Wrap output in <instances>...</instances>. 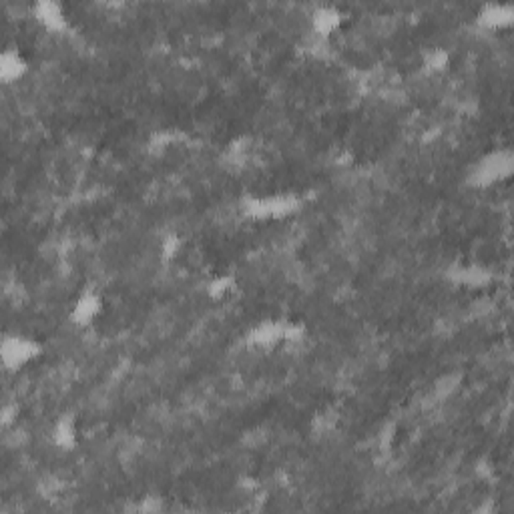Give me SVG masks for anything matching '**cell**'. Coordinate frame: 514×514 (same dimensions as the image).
<instances>
[{
  "instance_id": "cell-1",
  "label": "cell",
  "mask_w": 514,
  "mask_h": 514,
  "mask_svg": "<svg viewBox=\"0 0 514 514\" xmlns=\"http://www.w3.org/2000/svg\"><path fill=\"white\" fill-rule=\"evenodd\" d=\"M34 344L23 337H6L2 344V358L6 366H21L30 356H34Z\"/></svg>"
},
{
  "instance_id": "cell-2",
  "label": "cell",
  "mask_w": 514,
  "mask_h": 514,
  "mask_svg": "<svg viewBox=\"0 0 514 514\" xmlns=\"http://www.w3.org/2000/svg\"><path fill=\"white\" fill-rule=\"evenodd\" d=\"M24 68H26V65H24L23 57H21L17 50H4V52H2L0 72H2V77H4L6 83L19 79L24 72Z\"/></svg>"
},
{
  "instance_id": "cell-3",
  "label": "cell",
  "mask_w": 514,
  "mask_h": 514,
  "mask_svg": "<svg viewBox=\"0 0 514 514\" xmlns=\"http://www.w3.org/2000/svg\"><path fill=\"white\" fill-rule=\"evenodd\" d=\"M37 19L41 23H45L48 28H61L65 26V17H63V8L61 4L55 2H41L37 4Z\"/></svg>"
},
{
  "instance_id": "cell-4",
  "label": "cell",
  "mask_w": 514,
  "mask_h": 514,
  "mask_svg": "<svg viewBox=\"0 0 514 514\" xmlns=\"http://www.w3.org/2000/svg\"><path fill=\"white\" fill-rule=\"evenodd\" d=\"M313 23L319 32H332L335 26L339 24V12L334 8H319L313 14Z\"/></svg>"
}]
</instances>
